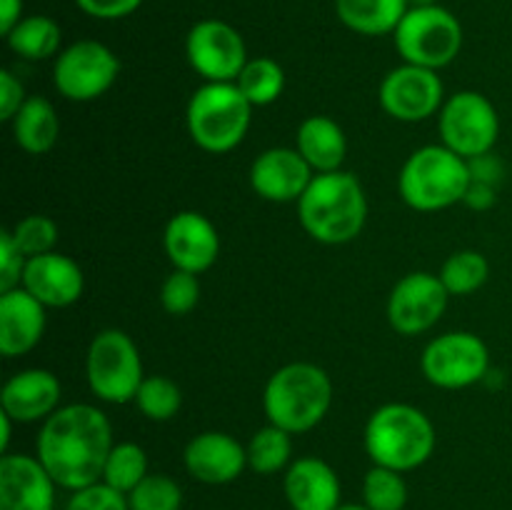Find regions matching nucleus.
Returning <instances> with one entry per match:
<instances>
[{
  "mask_svg": "<svg viewBox=\"0 0 512 510\" xmlns=\"http://www.w3.org/2000/svg\"><path fill=\"white\" fill-rule=\"evenodd\" d=\"M380 105L400 123H420L438 115L445 103V88L438 70L403 63L380 83Z\"/></svg>",
  "mask_w": 512,
  "mask_h": 510,
  "instance_id": "13",
  "label": "nucleus"
},
{
  "mask_svg": "<svg viewBox=\"0 0 512 510\" xmlns=\"http://www.w3.org/2000/svg\"><path fill=\"white\" fill-rule=\"evenodd\" d=\"M45 305L25 288L0 293V353L5 358H18L30 353L43 340Z\"/></svg>",
  "mask_w": 512,
  "mask_h": 510,
  "instance_id": "21",
  "label": "nucleus"
},
{
  "mask_svg": "<svg viewBox=\"0 0 512 510\" xmlns=\"http://www.w3.org/2000/svg\"><path fill=\"white\" fill-rule=\"evenodd\" d=\"M253 120V105L235 83H203L188 100V133L200 150L230 153L245 140Z\"/></svg>",
  "mask_w": 512,
  "mask_h": 510,
  "instance_id": "6",
  "label": "nucleus"
},
{
  "mask_svg": "<svg viewBox=\"0 0 512 510\" xmlns=\"http://www.w3.org/2000/svg\"><path fill=\"white\" fill-rule=\"evenodd\" d=\"M200 303V280L195 273L175 268L160 285V305L170 315H188L193 313L195 305Z\"/></svg>",
  "mask_w": 512,
  "mask_h": 510,
  "instance_id": "35",
  "label": "nucleus"
},
{
  "mask_svg": "<svg viewBox=\"0 0 512 510\" xmlns=\"http://www.w3.org/2000/svg\"><path fill=\"white\" fill-rule=\"evenodd\" d=\"M470 165V180H480V183H490V185H498L503 180V163L495 158L493 153H485L480 158L468 160Z\"/></svg>",
  "mask_w": 512,
  "mask_h": 510,
  "instance_id": "41",
  "label": "nucleus"
},
{
  "mask_svg": "<svg viewBox=\"0 0 512 510\" xmlns=\"http://www.w3.org/2000/svg\"><path fill=\"white\" fill-rule=\"evenodd\" d=\"M438 130L445 148L473 160L493 153L500 138V115L478 90H458L445 98L438 113Z\"/></svg>",
  "mask_w": 512,
  "mask_h": 510,
  "instance_id": "9",
  "label": "nucleus"
},
{
  "mask_svg": "<svg viewBox=\"0 0 512 510\" xmlns=\"http://www.w3.org/2000/svg\"><path fill=\"white\" fill-rule=\"evenodd\" d=\"M420 370L435 388L463 390L488 378L490 350L480 335L470 330H450L425 345Z\"/></svg>",
  "mask_w": 512,
  "mask_h": 510,
  "instance_id": "10",
  "label": "nucleus"
},
{
  "mask_svg": "<svg viewBox=\"0 0 512 510\" xmlns=\"http://www.w3.org/2000/svg\"><path fill=\"white\" fill-rule=\"evenodd\" d=\"M185 470L205 485H228L248 468V448L235 435L205 430L190 438L183 450Z\"/></svg>",
  "mask_w": 512,
  "mask_h": 510,
  "instance_id": "18",
  "label": "nucleus"
},
{
  "mask_svg": "<svg viewBox=\"0 0 512 510\" xmlns=\"http://www.w3.org/2000/svg\"><path fill=\"white\" fill-rule=\"evenodd\" d=\"M65 510H130V505L128 495L110 488V485H105L100 480V483H93L88 488H80L75 493H70Z\"/></svg>",
  "mask_w": 512,
  "mask_h": 510,
  "instance_id": "36",
  "label": "nucleus"
},
{
  "mask_svg": "<svg viewBox=\"0 0 512 510\" xmlns=\"http://www.w3.org/2000/svg\"><path fill=\"white\" fill-rule=\"evenodd\" d=\"M10 125H13L15 143L30 155L50 153L60 138V118L53 103L43 95H30Z\"/></svg>",
  "mask_w": 512,
  "mask_h": 510,
  "instance_id": "24",
  "label": "nucleus"
},
{
  "mask_svg": "<svg viewBox=\"0 0 512 510\" xmlns=\"http://www.w3.org/2000/svg\"><path fill=\"white\" fill-rule=\"evenodd\" d=\"M188 63L205 83H235L248 63V48L233 25L218 18H205L190 28L185 38Z\"/></svg>",
  "mask_w": 512,
  "mask_h": 510,
  "instance_id": "12",
  "label": "nucleus"
},
{
  "mask_svg": "<svg viewBox=\"0 0 512 510\" xmlns=\"http://www.w3.org/2000/svg\"><path fill=\"white\" fill-rule=\"evenodd\" d=\"M235 85H238L240 93L248 98L253 108H265V105H273L283 95L285 70L278 60L260 55V58H250L245 63L243 73L238 75Z\"/></svg>",
  "mask_w": 512,
  "mask_h": 510,
  "instance_id": "28",
  "label": "nucleus"
},
{
  "mask_svg": "<svg viewBox=\"0 0 512 510\" xmlns=\"http://www.w3.org/2000/svg\"><path fill=\"white\" fill-rule=\"evenodd\" d=\"M333 405V380L315 363H288L265 383L263 410L268 423L300 435L323 423Z\"/></svg>",
  "mask_w": 512,
  "mask_h": 510,
  "instance_id": "4",
  "label": "nucleus"
},
{
  "mask_svg": "<svg viewBox=\"0 0 512 510\" xmlns=\"http://www.w3.org/2000/svg\"><path fill=\"white\" fill-rule=\"evenodd\" d=\"M113 445V425L103 410L90 403H70L43 420L35 455L58 488L75 493L103 480Z\"/></svg>",
  "mask_w": 512,
  "mask_h": 510,
  "instance_id": "1",
  "label": "nucleus"
},
{
  "mask_svg": "<svg viewBox=\"0 0 512 510\" xmlns=\"http://www.w3.org/2000/svg\"><path fill=\"white\" fill-rule=\"evenodd\" d=\"M133 403L153 423H168L183 408V390L168 375H145Z\"/></svg>",
  "mask_w": 512,
  "mask_h": 510,
  "instance_id": "30",
  "label": "nucleus"
},
{
  "mask_svg": "<svg viewBox=\"0 0 512 510\" xmlns=\"http://www.w3.org/2000/svg\"><path fill=\"white\" fill-rule=\"evenodd\" d=\"M438 275L443 280L445 290L450 293V298L453 295L463 298V295L478 293L488 283L490 263L478 250H458V253H453L445 260Z\"/></svg>",
  "mask_w": 512,
  "mask_h": 510,
  "instance_id": "29",
  "label": "nucleus"
},
{
  "mask_svg": "<svg viewBox=\"0 0 512 510\" xmlns=\"http://www.w3.org/2000/svg\"><path fill=\"white\" fill-rule=\"evenodd\" d=\"M20 288L38 298L45 308H68L83 295L85 275L73 258L53 250L28 258Z\"/></svg>",
  "mask_w": 512,
  "mask_h": 510,
  "instance_id": "20",
  "label": "nucleus"
},
{
  "mask_svg": "<svg viewBox=\"0 0 512 510\" xmlns=\"http://www.w3.org/2000/svg\"><path fill=\"white\" fill-rule=\"evenodd\" d=\"M148 475V455L133 440H123L110 448L103 468V483L128 495Z\"/></svg>",
  "mask_w": 512,
  "mask_h": 510,
  "instance_id": "31",
  "label": "nucleus"
},
{
  "mask_svg": "<svg viewBox=\"0 0 512 510\" xmlns=\"http://www.w3.org/2000/svg\"><path fill=\"white\" fill-rule=\"evenodd\" d=\"M405 473L383 465H373L363 478V505L370 510H405L408 483Z\"/></svg>",
  "mask_w": 512,
  "mask_h": 510,
  "instance_id": "32",
  "label": "nucleus"
},
{
  "mask_svg": "<svg viewBox=\"0 0 512 510\" xmlns=\"http://www.w3.org/2000/svg\"><path fill=\"white\" fill-rule=\"evenodd\" d=\"M85 375L93 395L103 403H133L145 378L135 340L118 328L100 330L88 345Z\"/></svg>",
  "mask_w": 512,
  "mask_h": 510,
  "instance_id": "7",
  "label": "nucleus"
},
{
  "mask_svg": "<svg viewBox=\"0 0 512 510\" xmlns=\"http://www.w3.org/2000/svg\"><path fill=\"white\" fill-rule=\"evenodd\" d=\"M295 148L308 160L315 175L333 173V170H343L345 155H348V138H345V130L340 128L338 120L328 118V115H308L298 125Z\"/></svg>",
  "mask_w": 512,
  "mask_h": 510,
  "instance_id": "23",
  "label": "nucleus"
},
{
  "mask_svg": "<svg viewBox=\"0 0 512 510\" xmlns=\"http://www.w3.org/2000/svg\"><path fill=\"white\" fill-rule=\"evenodd\" d=\"M335 510H370V508H365V505H358V503H343Z\"/></svg>",
  "mask_w": 512,
  "mask_h": 510,
  "instance_id": "45",
  "label": "nucleus"
},
{
  "mask_svg": "<svg viewBox=\"0 0 512 510\" xmlns=\"http://www.w3.org/2000/svg\"><path fill=\"white\" fill-rule=\"evenodd\" d=\"M120 60L100 40H78L60 50L53 63V85L65 100L90 103L108 93L118 80Z\"/></svg>",
  "mask_w": 512,
  "mask_h": 510,
  "instance_id": "11",
  "label": "nucleus"
},
{
  "mask_svg": "<svg viewBox=\"0 0 512 510\" xmlns=\"http://www.w3.org/2000/svg\"><path fill=\"white\" fill-rule=\"evenodd\" d=\"M165 253L178 270L205 273L220 255V235L215 225L198 210H180L168 220L163 233Z\"/></svg>",
  "mask_w": 512,
  "mask_h": 510,
  "instance_id": "15",
  "label": "nucleus"
},
{
  "mask_svg": "<svg viewBox=\"0 0 512 510\" xmlns=\"http://www.w3.org/2000/svg\"><path fill=\"white\" fill-rule=\"evenodd\" d=\"M363 440L373 465L410 473L428 463L438 435L425 410L410 403H385L365 423Z\"/></svg>",
  "mask_w": 512,
  "mask_h": 510,
  "instance_id": "3",
  "label": "nucleus"
},
{
  "mask_svg": "<svg viewBox=\"0 0 512 510\" xmlns=\"http://www.w3.org/2000/svg\"><path fill=\"white\" fill-rule=\"evenodd\" d=\"M15 245L23 250L25 258H35V255L53 253L55 243H58V223L48 215H25L23 220L10 228Z\"/></svg>",
  "mask_w": 512,
  "mask_h": 510,
  "instance_id": "34",
  "label": "nucleus"
},
{
  "mask_svg": "<svg viewBox=\"0 0 512 510\" xmlns=\"http://www.w3.org/2000/svg\"><path fill=\"white\" fill-rule=\"evenodd\" d=\"M315 170L298 148H268L250 165V188L270 203H298Z\"/></svg>",
  "mask_w": 512,
  "mask_h": 510,
  "instance_id": "17",
  "label": "nucleus"
},
{
  "mask_svg": "<svg viewBox=\"0 0 512 510\" xmlns=\"http://www.w3.org/2000/svg\"><path fill=\"white\" fill-rule=\"evenodd\" d=\"M25 265H28V258L23 255V250L15 245L10 230H3L0 233V293L20 288Z\"/></svg>",
  "mask_w": 512,
  "mask_h": 510,
  "instance_id": "37",
  "label": "nucleus"
},
{
  "mask_svg": "<svg viewBox=\"0 0 512 510\" xmlns=\"http://www.w3.org/2000/svg\"><path fill=\"white\" fill-rule=\"evenodd\" d=\"M448 300L450 293L445 290L440 275L415 270V273L403 275L390 290L388 320L395 333L413 338L430 330L443 318Z\"/></svg>",
  "mask_w": 512,
  "mask_h": 510,
  "instance_id": "14",
  "label": "nucleus"
},
{
  "mask_svg": "<svg viewBox=\"0 0 512 510\" xmlns=\"http://www.w3.org/2000/svg\"><path fill=\"white\" fill-rule=\"evenodd\" d=\"M408 0H335V15L358 35H393L408 13Z\"/></svg>",
  "mask_w": 512,
  "mask_h": 510,
  "instance_id": "25",
  "label": "nucleus"
},
{
  "mask_svg": "<svg viewBox=\"0 0 512 510\" xmlns=\"http://www.w3.org/2000/svg\"><path fill=\"white\" fill-rule=\"evenodd\" d=\"M8 48L23 60L58 58L63 30L48 15H25L8 35Z\"/></svg>",
  "mask_w": 512,
  "mask_h": 510,
  "instance_id": "26",
  "label": "nucleus"
},
{
  "mask_svg": "<svg viewBox=\"0 0 512 510\" xmlns=\"http://www.w3.org/2000/svg\"><path fill=\"white\" fill-rule=\"evenodd\" d=\"M13 423L15 420L10 418L8 413L0 410V428H3V435H0V453L3 455L10 453V433H13Z\"/></svg>",
  "mask_w": 512,
  "mask_h": 510,
  "instance_id": "43",
  "label": "nucleus"
},
{
  "mask_svg": "<svg viewBox=\"0 0 512 510\" xmlns=\"http://www.w3.org/2000/svg\"><path fill=\"white\" fill-rule=\"evenodd\" d=\"M23 20V0H0V33L5 35Z\"/></svg>",
  "mask_w": 512,
  "mask_h": 510,
  "instance_id": "42",
  "label": "nucleus"
},
{
  "mask_svg": "<svg viewBox=\"0 0 512 510\" xmlns=\"http://www.w3.org/2000/svg\"><path fill=\"white\" fill-rule=\"evenodd\" d=\"M298 220L318 243H350L368 223V195L353 173H318L298 200Z\"/></svg>",
  "mask_w": 512,
  "mask_h": 510,
  "instance_id": "2",
  "label": "nucleus"
},
{
  "mask_svg": "<svg viewBox=\"0 0 512 510\" xmlns=\"http://www.w3.org/2000/svg\"><path fill=\"white\" fill-rule=\"evenodd\" d=\"M25 100H28V95H25L23 83L10 70H3L0 73V118L13 120Z\"/></svg>",
  "mask_w": 512,
  "mask_h": 510,
  "instance_id": "39",
  "label": "nucleus"
},
{
  "mask_svg": "<svg viewBox=\"0 0 512 510\" xmlns=\"http://www.w3.org/2000/svg\"><path fill=\"white\" fill-rule=\"evenodd\" d=\"M60 395L63 385L58 375L45 368H25L5 380L0 410L15 423H43L60 408Z\"/></svg>",
  "mask_w": 512,
  "mask_h": 510,
  "instance_id": "19",
  "label": "nucleus"
},
{
  "mask_svg": "<svg viewBox=\"0 0 512 510\" xmlns=\"http://www.w3.org/2000/svg\"><path fill=\"white\" fill-rule=\"evenodd\" d=\"M248 468L258 475L285 473L293 463V435L268 423L248 440Z\"/></svg>",
  "mask_w": 512,
  "mask_h": 510,
  "instance_id": "27",
  "label": "nucleus"
},
{
  "mask_svg": "<svg viewBox=\"0 0 512 510\" xmlns=\"http://www.w3.org/2000/svg\"><path fill=\"white\" fill-rule=\"evenodd\" d=\"M55 490L38 455H0V510H55Z\"/></svg>",
  "mask_w": 512,
  "mask_h": 510,
  "instance_id": "16",
  "label": "nucleus"
},
{
  "mask_svg": "<svg viewBox=\"0 0 512 510\" xmlns=\"http://www.w3.org/2000/svg\"><path fill=\"white\" fill-rule=\"evenodd\" d=\"M403 63L440 70L453 63L463 48V25L443 5L408 8L393 33Z\"/></svg>",
  "mask_w": 512,
  "mask_h": 510,
  "instance_id": "8",
  "label": "nucleus"
},
{
  "mask_svg": "<svg viewBox=\"0 0 512 510\" xmlns=\"http://www.w3.org/2000/svg\"><path fill=\"white\" fill-rule=\"evenodd\" d=\"M80 10L98 20H120L133 15L143 0H75Z\"/></svg>",
  "mask_w": 512,
  "mask_h": 510,
  "instance_id": "38",
  "label": "nucleus"
},
{
  "mask_svg": "<svg viewBox=\"0 0 512 510\" xmlns=\"http://www.w3.org/2000/svg\"><path fill=\"white\" fill-rule=\"evenodd\" d=\"M410 8H425V5H438V0H408Z\"/></svg>",
  "mask_w": 512,
  "mask_h": 510,
  "instance_id": "44",
  "label": "nucleus"
},
{
  "mask_svg": "<svg viewBox=\"0 0 512 510\" xmlns=\"http://www.w3.org/2000/svg\"><path fill=\"white\" fill-rule=\"evenodd\" d=\"M463 203L468 205L470 210L485 213V210H490L495 203H498V185L480 183V180H470L468 190H465Z\"/></svg>",
  "mask_w": 512,
  "mask_h": 510,
  "instance_id": "40",
  "label": "nucleus"
},
{
  "mask_svg": "<svg viewBox=\"0 0 512 510\" xmlns=\"http://www.w3.org/2000/svg\"><path fill=\"white\" fill-rule=\"evenodd\" d=\"M285 500L293 510H335L340 508V478L333 465L315 455L293 460L283 475Z\"/></svg>",
  "mask_w": 512,
  "mask_h": 510,
  "instance_id": "22",
  "label": "nucleus"
},
{
  "mask_svg": "<svg viewBox=\"0 0 512 510\" xmlns=\"http://www.w3.org/2000/svg\"><path fill=\"white\" fill-rule=\"evenodd\" d=\"M130 510H180L183 488L165 473H148L128 493Z\"/></svg>",
  "mask_w": 512,
  "mask_h": 510,
  "instance_id": "33",
  "label": "nucleus"
},
{
  "mask_svg": "<svg viewBox=\"0 0 512 510\" xmlns=\"http://www.w3.org/2000/svg\"><path fill=\"white\" fill-rule=\"evenodd\" d=\"M470 185V165L450 148L423 145L405 160L398 175V190L405 205L418 213H438L463 203Z\"/></svg>",
  "mask_w": 512,
  "mask_h": 510,
  "instance_id": "5",
  "label": "nucleus"
}]
</instances>
